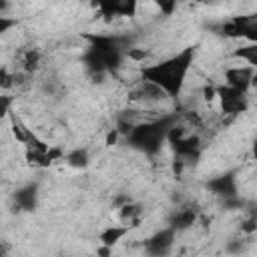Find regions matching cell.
<instances>
[{
	"instance_id": "7c38bea8",
	"label": "cell",
	"mask_w": 257,
	"mask_h": 257,
	"mask_svg": "<svg viewBox=\"0 0 257 257\" xmlns=\"http://www.w3.org/2000/svg\"><path fill=\"white\" fill-rule=\"evenodd\" d=\"M131 98L141 100V102H161V100H165L169 96L159 86H155V84H151L147 80H141V84L133 90V96Z\"/></svg>"
},
{
	"instance_id": "4fadbf2b",
	"label": "cell",
	"mask_w": 257,
	"mask_h": 257,
	"mask_svg": "<svg viewBox=\"0 0 257 257\" xmlns=\"http://www.w3.org/2000/svg\"><path fill=\"white\" fill-rule=\"evenodd\" d=\"M231 58L245 62L253 70H257V42H245L231 50Z\"/></svg>"
},
{
	"instance_id": "7a4b0ae2",
	"label": "cell",
	"mask_w": 257,
	"mask_h": 257,
	"mask_svg": "<svg viewBox=\"0 0 257 257\" xmlns=\"http://www.w3.org/2000/svg\"><path fill=\"white\" fill-rule=\"evenodd\" d=\"M169 128H171V124L147 122L145 120V122H139L126 139L135 149H139L147 155H155V153L161 151L163 143H167V131Z\"/></svg>"
},
{
	"instance_id": "7402d4cb",
	"label": "cell",
	"mask_w": 257,
	"mask_h": 257,
	"mask_svg": "<svg viewBox=\"0 0 257 257\" xmlns=\"http://www.w3.org/2000/svg\"><path fill=\"white\" fill-rule=\"evenodd\" d=\"M177 8V4L175 2H159V10H163L167 16H171V12Z\"/></svg>"
},
{
	"instance_id": "484cf974",
	"label": "cell",
	"mask_w": 257,
	"mask_h": 257,
	"mask_svg": "<svg viewBox=\"0 0 257 257\" xmlns=\"http://www.w3.org/2000/svg\"><path fill=\"white\" fill-rule=\"evenodd\" d=\"M251 90L257 92V70H255V74H253V78H251Z\"/></svg>"
},
{
	"instance_id": "5bb4252c",
	"label": "cell",
	"mask_w": 257,
	"mask_h": 257,
	"mask_svg": "<svg viewBox=\"0 0 257 257\" xmlns=\"http://www.w3.org/2000/svg\"><path fill=\"white\" fill-rule=\"evenodd\" d=\"M64 163L70 167V169H86L88 167V163H90V155H88V151L84 149V147H76V149H72V151H68L66 155H64Z\"/></svg>"
},
{
	"instance_id": "277c9868",
	"label": "cell",
	"mask_w": 257,
	"mask_h": 257,
	"mask_svg": "<svg viewBox=\"0 0 257 257\" xmlns=\"http://www.w3.org/2000/svg\"><path fill=\"white\" fill-rule=\"evenodd\" d=\"M217 100L225 114H241L247 110L249 100L245 92H239L227 84H217Z\"/></svg>"
},
{
	"instance_id": "8992f818",
	"label": "cell",
	"mask_w": 257,
	"mask_h": 257,
	"mask_svg": "<svg viewBox=\"0 0 257 257\" xmlns=\"http://www.w3.org/2000/svg\"><path fill=\"white\" fill-rule=\"evenodd\" d=\"M197 217H199V213H197L195 207L181 203V205H177V207L171 211V215L167 217V227H171V229H175V231L179 233V231H185V229L193 227V225L197 223Z\"/></svg>"
},
{
	"instance_id": "ba28073f",
	"label": "cell",
	"mask_w": 257,
	"mask_h": 257,
	"mask_svg": "<svg viewBox=\"0 0 257 257\" xmlns=\"http://www.w3.org/2000/svg\"><path fill=\"white\" fill-rule=\"evenodd\" d=\"M207 189H209L213 195L223 197L225 201H227V199H235V195H237V181H235V177H233L231 173L219 175V177H215V179H211V181L207 183Z\"/></svg>"
},
{
	"instance_id": "9a60e30c",
	"label": "cell",
	"mask_w": 257,
	"mask_h": 257,
	"mask_svg": "<svg viewBox=\"0 0 257 257\" xmlns=\"http://www.w3.org/2000/svg\"><path fill=\"white\" fill-rule=\"evenodd\" d=\"M139 217H141V205H139V203L128 201V203H124V205L118 207V219H120L124 225L137 223ZM131 227H133V225H131Z\"/></svg>"
},
{
	"instance_id": "2e32d148",
	"label": "cell",
	"mask_w": 257,
	"mask_h": 257,
	"mask_svg": "<svg viewBox=\"0 0 257 257\" xmlns=\"http://www.w3.org/2000/svg\"><path fill=\"white\" fill-rule=\"evenodd\" d=\"M20 64H22V70L24 72H28V74H32L38 66H40V52L38 50H26L24 52V56H22V60H20Z\"/></svg>"
},
{
	"instance_id": "6da1fadb",
	"label": "cell",
	"mask_w": 257,
	"mask_h": 257,
	"mask_svg": "<svg viewBox=\"0 0 257 257\" xmlns=\"http://www.w3.org/2000/svg\"><path fill=\"white\" fill-rule=\"evenodd\" d=\"M193 60H195V46H187L169 58H163L155 64H145L141 68V80L159 86L169 98H177L185 86Z\"/></svg>"
},
{
	"instance_id": "ac0fdd59",
	"label": "cell",
	"mask_w": 257,
	"mask_h": 257,
	"mask_svg": "<svg viewBox=\"0 0 257 257\" xmlns=\"http://www.w3.org/2000/svg\"><path fill=\"white\" fill-rule=\"evenodd\" d=\"M201 96H203V100H205L207 104L215 102V100H217V84H213V82H205L203 88H201Z\"/></svg>"
},
{
	"instance_id": "8fae6325",
	"label": "cell",
	"mask_w": 257,
	"mask_h": 257,
	"mask_svg": "<svg viewBox=\"0 0 257 257\" xmlns=\"http://www.w3.org/2000/svg\"><path fill=\"white\" fill-rule=\"evenodd\" d=\"M14 203L22 211H34L38 205V187L36 185H24V187L16 189Z\"/></svg>"
},
{
	"instance_id": "3957f363",
	"label": "cell",
	"mask_w": 257,
	"mask_h": 257,
	"mask_svg": "<svg viewBox=\"0 0 257 257\" xmlns=\"http://www.w3.org/2000/svg\"><path fill=\"white\" fill-rule=\"evenodd\" d=\"M175 239H177V231L171 227H163L155 231L149 239H145L143 247L149 257H167L175 247Z\"/></svg>"
},
{
	"instance_id": "30bf717a",
	"label": "cell",
	"mask_w": 257,
	"mask_h": 257,
	"mask_svg": "<svg viewBox=\"0 0 257 257\" xmlns=\"http://www.w3.org/2000/svg\"><path fill=\"white\" fill-rule=\"evenodd\" d=\"M131 231V225L118 223V225H106L104 229L98 231V245H106V247H116Z\"/></svg>"
},
{
	"instance_id": "d6986e66",
	"label": "cell",
	"mask_w": 257,
	"mask_h": 257,
	"mask_svg": "<svg viewBox=\"0 0 257 257\" xmlns=\"http://www.w3.org/2000/svg\"><path fill=\"white\" fill-rule=\"evenodd\" d=\"M239 231H241L243 235H253V233L257 231V215H251V217H247V219L241 223Z\"/></svg>"
},
{
	"instance_id": "603a6c76",
	"label": "cell",
	"mask_w": 257,
	"mask_h": 257,
	"mask_svg": "<svg viewBox=\"0 0 257 257\" xmlns=\"http://www.w3.org/2000/svg\"><path fill=\"white\" fill-rule=\"evenodd\" d=\"M96 257H112V247L98 245V247H96Z\"/></svg>"
},
{
	"instance_id": "44dd1931",
	"label": "cell",
	"mask_w": 257,
	"mask_h": 257,
	"mask_svg": "<svg viewBox=\"0 0 257 257\" xmlns=\"http://www.w3.org/2000/svg\"><path fill=\"white\" fill-rule=\"evenodd\" d=\"M120 139H122L120 131H118L116 126H112V128L106 133V137H104V145H106V147H114V145H116Z\"/></svg>"
},
{
	"instance_id": "e0dca14e",
	"label": "cell",
	"mask_w": 257,
	"mask_h": 257,
	"mask_svg": "<svg viewBox=\"0 0 257 257\" xmlns=\"http://www.w3.org/2000/svg\"><path fill=\"white\" fill-rule=\"evenodd\" d=\"M149 56H151V50H147V48H137V46L126 48V58L133 62H145Z\"/></svg>"
},
{
	"instance_id": "d4e9b609",
	"label": "cell",
	"mask_w": 257,
	"mask_h": 257,
	"mask_svg": "<svg viewBox=\"0 0 257 257\" xmlns=\"http://www.w3.org/2000/svg\"><path fill=\"white\" fill-rule=\"evenodd\" d=\"M251 157L257 161V137L253 139V143H251Z\"/></svg>"
},
{
	"instance_id": "cb8c5ba5",
	"label": "cell",
	"mask_w": 257,
	"mask_h": 257,
	"mask_svg": "<svg viewBox=\"0 0 257 257\" xmlns=\"http://www.w3.org/2000/svg\"><path fill=\"white\" fill-rule=\"evenodd\" d=\"M10 24H14V20H8V16H0V32H2V34L8 30Z\"/></svg>"
},
{
	"instance_id": "ffe728a7",
	"label": "cell",
	"mask_w": 257,
	"mask_h": 257,
	"mask_svg": "<svg viewBox=\"0 0 257 257\" xmlns=\"http://www.w3.org/2000/svg\"><path fill=\"white\" fill-rule=\"evenodd\" d=\"M0 84H2L4 90H8L10 86H14V74H10L6 66H2V70H0Z\"/></svg>"
},
{
	"instance_id": "9c48e42d",
	"label": "cell",
	"mask_w": 257,
	"mask_h": 257,
	"mask_svg": "<svg viewBox=\"0 0 257 257\" xmlns=\"http://www.w3.org/2000/svg\"><path fill=\"white\" fill-rule=\"evenodd\" d=\"M231 20L237 28L239 38H243L245 42H257V12L245 16H233Z\"/></svg>"
},
{
	"instance_id": "5b68a950",
	"label": "cell",
	"mask_w": 257,
	"mask_h": 257,
	"mask_svg": "<svg viewBox=\"0 0 257 257\" xmlns=\"http://www.w3.org/2000/svg\"><path fill=\"white\" fill-rule=\"evenodd\" d=\"M255 70L247 64H235V66H227L223 70V84L239 90V92H249L251 90V78H253Z\"/></svg>"
},
{
	"instance_id": "52a82bcc",
	"label": "cell",
	"mask_w": 257,
	"mask_h": 257,
	"mask_svg": "<svg viewBox=\"0 0 257 257\" xmlns=\"http://www.w3.org/2000/svg\"><path fill=\"white\" fill-rule=\"evenodd\" d=\"M171 147H173V151H175L177 159H181V161H185V163H187V161H191V159H197V157H199V151H201V139H199V135L189 133V135H185L181 141L173 143Z\"/></svg>"
}]
</instances>
